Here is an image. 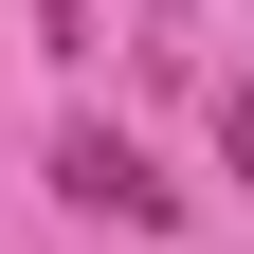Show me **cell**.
<instances>
[{"mask_svg":"<svg viewBox=\"0 0 254 254\" xmlns=\"http://www.w3.org/2000/svg\"><path fill=\"white\" fill-rule=\"evenodd\" d=\"M55 200L73 218H109V236H182V182L127 145V127H55Z\"/></svg>","mask_w":254,"mask_h":254,"instance_id":"cell-1","label":"cell"},{"mask_svg":"<svg viewBox=\"0 0 254 254\" xmlns=\"http://www.w3.org/2000/svg\"><path fill=\"white\" fill-rule=\"evenodd\" d=\"M218 164H236V200H254V91H218Z\"/></svg>","mask_w":254,"mask_h":254,"instance_id":"cell-2","label":"cell"}]
</instances>
